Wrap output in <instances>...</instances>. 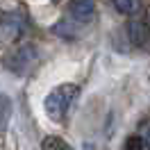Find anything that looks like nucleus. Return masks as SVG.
I'll list each match as a JSON object with an SVG mask.
<instances>
[{
    "label": "nucleus",
    "instance_id": "1",
    "mask_svg": "<svg viewBox=\"0 0 150 150\" xmlns=\"http://www.w3.org/2000/svg\"><path fill=\"white\" fill-rule=\"evenodd\" d=\"M80 96V86L73 82H64V84H57L48 91L46 100H43V109L52 121H64L66 114L71 112L73 103Z\"/></svg>",
    "mask_w": 150,
    "mask_h": 150
},
{
    "label": "nucleus",
    "instance_id": "2",
    "mask_svg": "<svg viewBox=\"0 0 150 150\" xmlns=\"http://www.w3.org/2000/svg\"><path fill=\"white\" fill-rule=\"evenodd\" d=\"M37 59H39L37 48L32 46V43H21V46H16L11 52H7V55L2 57V66H5V71H9L11 75L25 77V75H30L34 71Z\"/></svg>",
    "mask_w": 150,
    "mask_h": 150
},
{
    "label": "nucleus",
    "instance_id": "3",
    "mask_svg": "<svg viewBox=\"0 0 150 150\" xmlns=\"http://www.w3.org/2000/svg\"><path fill=\"white\" fill-rule=\"evenodd\" d=\"M25 34V18L18 11H5L0 14V48L16 43Z\"/></svg>",
    "mask_w": 150,
    "mask_h": 150
},
{
    "label": "nucleus",
    "instance_id": "4",
    "mask_svg": "<svg viewBox=\"0 0 150 150\" xmlns=\"http://www.w3.org/2000/svg\"><path fill=\"white\" fill-rule=\"evenodd\" d=\"M96 14V0H71L68 2V16L77 25H86Z\"/></svg>",
    "mask_w": 150,
    "mask_h": 150
},
{
    "label": "nucleus",
    "instance_id": "5",
    "mask_svg": "<svg viewBox=\"0 0 150 150\" xmlns=\"http://www.w3.org/2000/svg\"><path fill=\"white\" fill-rule=\"evenodd\" d=\"M127 32H130V39L134 46L139 48H146L150 43V30L146 23H141V21H132L130 28H127Z\"/></svg>",
    "mask_w": 150,
    "mask_h": 150
},
{
    "label": "nucleus",
    "instance_id": "6",
    "mask_svg": "<svg viewBox=\"0 0 150 150\" xmlns=\"http://www.w3.org/2000/svg\"><path fill=\"white\" fill-rule=\"evenodd\" d=\"M114 9L123 14V16H137L141 9H143V2L141 0H112Z\"/></svg>",
    "mask_w": 150,
    "mask_h": 150
},
{
    "label": "nucleus",
    "instance_id": "7",
    "mask_svg": "<svg viewBox=\"0 0 150 150\" xmlns=\"http://www.w3.org/2000/svg\"><path fill=\"white\" fill-rule=\"evenodd\" d=\"M41 150H73V146L64 141L62 137H55V134H50V137H43L41 141Z\"/></svg>",
    "mask_w": 150,
    "mask_h": 150
},
{
    "label": "nucleus",
    "instance_id": "8",
    "mask_svg": "<svg viewBox=\"0 0 150 150\" xmlns=\"http://www.w3.org/2000/svg\"><path fill=\"white\" fill-rule=\"evenodd\" d=\"M9 116H11V100L5 93H0V132L7 127Z\"/></svg>",
    "mask_w": 150,
    "mask_h": 150
},
{
    "label": "nucleus",
    "instance_id": "9",
    "mask_svg": "<svg viewBox=\"0 0 150 150\" xmlns=\"http://www.w3.org/2000/svg\"><path fill=\"white\" fill-rule=\"evenodd\" d=\"M123 150H146V146H143V141H141L139 134H134V137H127V139H125Z\"/></svg>",
    "mask_w": 150,
    "mask_h": 150
},
{
    "label": "nucleus",
    "instance_id": "10",
    "mask_svg": "<svg viewBox=\"0 0 150 150\" xmlns=\"http://www.w3.org/2000/svg\"><path fill=\"white\" fill-rule=\"evenodd\" d=\"M139 137H141V141H143L146 150H150V118L139 125Z\"/></svg>",
    "mask_w": 150,
    "mask_h": 150
}]
</instances>
